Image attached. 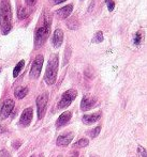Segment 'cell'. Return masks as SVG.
<instances>
[{
    "mask_svg": "<svg viewBox=\"0 0 147 157\" xmlns=\"http://www.w3.org/2000/svg\"><path fill=\"white\" fill-rule=\"evenodd\" d=\"M12 28V11L9 1L0 3V29L3 34H6Z\"/></svg>",
    "mask_w": 147,
    "mask_h": 157,
    "instance_id": "6da1fadb",
    "label": "cell"
},
{
    "mask_svg": "<svg viewBox=\"0 0 147 157\" xmlns=\"http://www.w3.org/2000/svg\"><path fill=\"white\" fill-rule=\"evenodd\" d=\"M57 71H58V56L52 55L48 64H47L46 72H45L44 80L48 86H52L55 83L57 78Z\"/></svg>",
    "mask_w": 147,
    "mask_h": 157,
    "instance_id": "7a4b0ae2",
    "label": "cell"
},
{
    "mask_svg": "<svg viewBox=\"0 0 147 157\" xmlns=\"http://www.w3.org/2000/svg\"><path fill=\"white\" fill-rule=\"evenodd\" d=\"M50 32V21H45L44 25L37 29L35 33V47L41 46L45 43Z\"/></svg>",
    "mask_w": 147,
    "mask_h": 157,
    "instance_id": "3957f363",
    "label": "cell"
},
{
    "mask_svg": "<svg viewBox=\"0 0 147 157\" xmlns=\"http://www.w3.org/2000/svg\"><path fill=\"white\" fill-rule=\"evenodd\" d=\"M77 95V92L76 90H68L67 92H65L63 94H62V97L61 99L59 101V104H58V108L59 109H65L67 107H69L71 105V103L75 99Z\"/></svg>",
    "mask_w": 147,
    "mask_h": 157,
    "instance_id": "277c9868",
    "label": "cell"
},
{
    "mask_svg": "<svg viewBox=\"0 0 147 157\" xmlns=\"http://www.w3.org/2000/svg\"><path fill=\"white\" fill-rule=\"evenodd\" d=\"M43 61H44V59H43L42 55H39V56L35 57V61L32 63V66H31V70H30V77L31 78L37 79L40 76L42 65H43Z\"/></svg>",
    "mask_w": 147,
    "mask_h": 157,
    "instance_id": "5b68a950",
    "label": "cell"
},
{
    "mask_svg": "<svg viewBox=\"0 0 147 157\" xmlns=\"http://www.w3.org/2000/svg\"><path fill=\"white\" fill-rule=\"evenodd\" d=\"M48 102V94L47 93H43L37 98V108H38V118L42 119L44 111L46 109V105Z\"/></svg>",
    "mask_w": 147,
    "mask_h": 157,
    "instance_id": "8992f818",
    "label": "cell"
},
{
    "mask_svg": "<svg viewBox=\"0 0 147 157\" xmlns=\"http://www.w3.org/2000/svg\"><path fill=\"white\" fill-rule=\"evenodd\" d=\"M13 108H14V102L12 101V99H6L3 103L2 107H1V110H0V120H2V121L6 120L11 114Z\"/></svg>",
    "mask_w": 147,
    "mask_h": 157,
    "instance_id": "52a82bcc",
    "label": "cell"
},
{
    "mask_svg": "<svg viewBox=\"0 0 147 157\" xmlns=\"http://www.w3.org/2000/svg\"><path fill=\"white\" fill-rule=\"evenodd\" d=\"M96 104V98L92 97V96H88V95H85L83 97L82 102H81V109L83 111H87L90 108L94 107V105Z\"/></svg>",
    "mask_w": 147,
    "mask_h": 157,
    "instance_id": "ba28073f",
    "label": "cell"
},
{
    "mask_svg": "<svg viewBox=\"0 0 147 157\" xmlns=\"http://www.w3.org/2000/svg\"><path fill=\"white\" fill-rule=\"evenodd\" d=\"M32 108H26L23 111L21 120H19V122H21V124L23 126H28L30 124V122L32 120Z\"/></svg>",
    "mask_w": 147,
    "mask_h": 157,
    "instance_id": "9c48e42d",
    "label": "cell"
},
{
    "mask_svg": "<svg viewBox=\"0 0 147 157\" xmlns=\"http://www.w3.org/2000/svg\"><path fill=\"white\" fill-rule=\"evenodd\" d=\"M62 42H63V32L61 29H56L53 34V39H52V43H53L54 47L59 48L61 46Z\"/></svg>",
    "mask_w": 147,
    "mask_h": 157,
    "instance_id": "30bf717a",
    "label": "cell"
},
{
    "mask_svg": "<svg viewBox=\"0 0 147 157\" xmlns=\"http://www.w3.org/2000/svg\"><path fill=\"white\" fill-rule=\"evenodd\" d=\"M72 11H73V4H69V6H66L61 9H59L58 11H56V15L59 18L65 19V18L69 17V15H71Z\"/></svg>",
    "mask_w": 147,
    "mask_h": 157,
    "instance_id": "8fae6325",
    "label": "cell"
},
{
    "mask_svg": "<svg viewBox=\"0 0 147 157\" xmlns=\"http://www.w3.org/2000/svg\"><path fill=\"white\" fill-rule=\"evenodd\" d=\"M73 137H74L73 133H68V134H65V135L59 136L56 141L57 145H59V146H61V145H68L69 143L72 141Z\"/></svg>",
    "mask_w": 147,
    "mask_h": 157,
    "instance_id": "7c38bea8",
    "label": "cell"
},
{
    "mask_svg": "<svg viewBox=\"0 0 147 157\" xmlns=\"http://www.w3.org/2000/svg\"><path fill=\"white\" fill-rule=\"evenodd\" d=\"M101 118V112H96L92 113V114H85L83 117V122L84 124H92V123H96L98 120H100Z\"/></svg>",
    "mask_w": 147,
    "mask_h": 157,
    "instance_id": "4fadbf2b",
    "label": "cell"
},
{
    "mask_svg": "<svg viewBox=\"0 0 147 157\" xmlns=\"http://www.w3.org/2000/svg\"><path fill=\"white\" fill-rule=\"evenodd\" d=\"M71 117H72V114H71L70 111H65L63 113H61V116L59 117L58 120H57V127H60V126H63L65 124H67L70 121Z\"/></svg>",
    "mask_w": 147,
    "mask_h": 157,
    "instance_id": "5bb4252c",
    "label": "cell"
},
{
    "mask_svg": "<svg viewBox=\"0 0 147 157\" xmlns=\"http://www.w3.org/2000/svg\"><path fill=\"white\" fill-rule=\"evenodd\" d=\"M27 93H28V89H27L26 87H19V88H17V89L15 90V96L18 99H22V98L25 97L27 95Z\"/></svg>",
    "mask_w": 147,
    "mask_h": 157,
    "instance_id": "9a60e30c",
    "label": "cell"
},
{
    "mask_svg": "<svg viewBox=\"0 0 147 157\" xmlns=\"http://www.w3.org/2000/svg\"><path fill=\"white\" fill-rule=\"evenodd\" d=\"M24 65H25V62H24V60H22V61H19V62L16 64V66H15L14 71H13V77L16 78L18 76V74L21 73V71L23 70Z\"/></svg>",
    "mask_w": 147,
    "mask_h": 157,
    "instance_id": "2e32d148",
    "label": "cell"
},
{
    "mask_svg": "<svg viewBox=\"0 0 147 157\" xmlns=\"http://www.w3.org/2000/svg\"><path fill=\"white\" fill-rule=\"evenodd\" d=\"M17 16H18V19H25V18L28 16V12H27V10L24 8V6H19L17 10Z\"/></svg>",
    "mask_w": 147,
    "mask_h": 157,
    "instance_id": "e0dca14e",
    "label": "cell"
},
{
    "mask_svg": "<svg viewBox=\"0 0 147 157\" xmlns=\"http://www.w3.org/2000/svg\"><path fill=\"white\" fill-rule=\"evenodd\" d=\"M89 144V140L86 139V138H83V139H79L77 142L74 143V148H85Z\"/></svg>",
    "mask_w": 147,
    "mask_h": 157,
    "instance_id": "ac0fdd59",
    "label": "cell"
},
{
    "mask_svg": "<svg viewBox=\"0 0 147 157\" xmlns=\"http://www.w3.org/2000/svg\"><path fill=\"white\" fill-rule=\"evenodd\" d=\"M100 131H101V127L100 126H97V127H94L92 131H88V135L91 137V138H96V137L99 136V134H100Z\"/></svg>",
    "mask_w": 147,
    "mask_h": 157,
    "instance_id": "d6986e66",
    "label": "cell"
},
{
    "mask_svg": "<svg viewBox=\"0 0 147 157\" xmlns=\"http://www.w3.org/2000/svg\"><path fill=\"white\" fill-rule=\"evenodd\" d=\"M102 41H103V33L101 31H98L94 34V38H92V42H94V43H101Z\"/></svg>",
    "mask_w": 147,
    "mask_h": 157,
    "instance_id": "ffe728a7",
    "label": "cell"
},
{
    "mask_svg": "<svg viewBox=\"0 0 147 157\" xmlns=\"http://www.w3.org/2000/svg\"><path fill=\"white\" fill-rule=\"evenodd\" d=\"M138 157H146V150H145L143 146H138Z\"/></svg>",
    "mask_w": 147,
    "mask_h": 157,
    "instance_id": "44dd1931",
    "label": "cell"
},
{
    "mask_svg": "<svg viewBox=\"0 0 147 157\" xmlns=\"http://www.w3.org/2000/svg\"><path fill=\"white\" fill-rule=\"evenodd\" d=\"M133 41H134V44L135 45H138L140 44V43H141V41H142V34L140 32H138L135 34V38H134V40H133Z\"/></svg>",
    "mask_w": 147,
    "mask_h": 157,
    "instance_id": "7402d4cb",
    "label": "cell"
},
{
    "mask_svg": "<svg viewBox=\"0 0 147 157\" xmlns=\"http://www.w3.org/2000/svg\"><path fill=\"white\" fill-rule=\"evenodd\" d=\"M106 4H107V8H109V11H113L115 6V3L113 0H105Z\"/></svg>",
    "mask_w": 147,
    "mask_h": 157,
    "instance_id": "603a6c76",
    "label": "cell"
},
{
    "mask_svg": "<svg viewBox=\"0 0 147 157\" xmlns=\"http://www.w3.org/2000/svg\"><path fill=\"white\" fill-rule=\"evenodd\" d=\"M0 156H1V157H10V154H9V152L6 151V150L2 148V150L0 151Z\"/></svg>",
    "mask_w": 147,
    "mask_h": 157,
    "instance_id": "cb8c5ba5",
    "label": "cell"
},
{
    "mask_svg": "<svg viewBox=\"0 0 147 157\" xmlns=\"http://www.w3.org/2000/svg\"><path fill=\"white\" fill-rule=\"evenodd\" d=\"M27 3V6H32L35 4V2H37V0H25Z\"/></svg>",
    "mask_w": 147,
    "mask_h": 157,
    "instance_id": "d4e9b609",
    "label": "cell"
},
{
    "mask_svg": "<svg viewBox=\"0 0 147 157\" xmlns=\"http://www.w3.org/2000/svg\"><path fill=\"white\" fill-rule=\"evenodd\" d=\"M52 1H53V3H55V4H59V3L67 1V0H52Z\"/></svg>",
    "mask_w": 147,
    "mask_h": 157,
    "instance_id": "484cf974",
    "label": "cell"
},
{
    "mask_svg": "<svg viewBox=\"0 0 147 157\" xmlns=\"http://www.w3.org/2000/svg\"><path fill=\"white\" fill-rule=\"evenodd\" d=\"M4 131H6V128L0 125V134H1V133H4Z\"/></svg>",
    "mask_w": 147,
    "mask_h": 157,
    "instance_id": "4316f807",
    "label": "cell"
},
{
    "mask_svg": "<svg viewBox=\"0 0 147 157\" xmlns=\"http://www.w3.org/2000/svg\"><path fill=\"white\" fill-rule=\"evenodd\" d=\"M58 157H62V156H61V155H59V156H58Z\"/></svg>",
    "mask_w": 147,
    "mask_h": 157,
    "instance_id": "83f0119b",
    "label": "cell"
},
{
    "mask_svg": "<svg viewBox=\"0 0 147 157\" xmlns=\"http://www.w3.org/2000/svg\"><path fill=\"white\" fill-rule=\"evenodd\" d=\"M91 157H97V156H91Z\"/></svg>",
    "mask_w": 147,
    "mask_h": 157,
    "instance_id": "f1b7e54d",
    "label": "cell"
},
{
    "mask_svg": "<svg viewBox=\"0 0 147 157\" xmlns=\"http://www.w3.org/2000/svg\"><path fill=\"white\" fill-rule=\"evenodd\" d=\"M0 72H1V68H0Z\"/></svg>",
    "mask_w": 147,
    "mask_h": 157,
    "instance_id": "f546056e",
    "label": "cell"
},
{
    "mask_svg": "<svg viewBox=\"0 0 147 157\" xmlns=\"http://www.w3.org/2000/svg\"><path fill=\"white\" fill-rule=\"evenodd\" d=\"M32 157H33V156H32Z\"/></svg>",
    "mask_w": 147,
    "mask_h": 157,
    "instance_id": "4dcf8cb0",
    "label": "cell"
}]
</instances>
